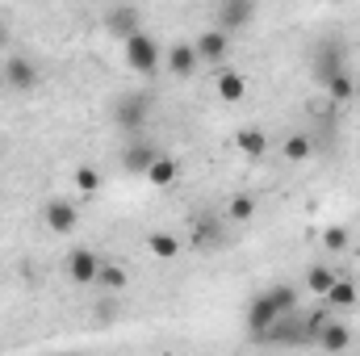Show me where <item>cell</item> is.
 Listing matches in <instances>:
<instances>
[{
	"instance_id": "obj_1",
	"label": "cell",
	"mask_w": 360,
	"mask_h": 356,
	"mask_svg": "<svg viewBox=\"0 0 360 356\" xmlns=\"http://www.w3.org/2000/svg\"><path fill=\"white\" fill-rule=\"evenodd\" d=\"M293 310H297V289H293V285H272V289L256 293V298L248 302V331L264 336L272 323L289 319Z\"/></svg>"
},
{
	"instance_id": "obj_2",
	"label": "cell",
	"mask_w": 360,
	"mask_h": 356,
	"mask_svg": "<svg viewBox=\"0 0 360 356\" xmlns=\"http://www.w3.org/2000/svg\"><path fill=\"white\" fill-rule=\"evenodd\" d=\"M109 113H113V126L117 130L139 134L147 126V117H151V92H117L113 105H109Z\"/></svg>"
},
{
	"instance_id": "obj_3",
	"label": "cell",
	"mask_w": 360,
	"mask_h": 356,
	"mask_svg": "<svg viewBox=\"0 0 360 356\" xmlns=\"http://www.w3.org/2000/svg\"><path fill=\"white\" fill-rule=\"evenodd\" d=\"M160 63H164V51H160V42H155L147 30H139V34L126 38V68H130L134 76H151Z\"/></svg>"
},
{
	"instance_id": "obj_4",
	"label": "cell",
	"mask_w": 360,
	"mask_h": 356,
	"mask_svg": "<svg viewBox=\"0 0 360 356\" xmlns=\"http://www.w3.org/2000/svg\"><path fill=\"white\" fill-rule=\"evenodd\" d=\"M260 4L256 0H214V25L226 30V34H239L256 21Z\"/></svg>"
},
{
	"instance_id": "obj_5",
	"label": "cell",
	"mask_w": 360,
	"mask_h": 356,
	"mask_svg": "<svg viewBox=\"0 0 360 356\" xmlns=\"http://www.w3.org/2000/svg\"><path fill=\"white\" fill-rule=\"evenodd\" d=\"M42 222H46V231H55V235H72V231L80 227V210H76L72 201H63V197H51V201L42 205Z\"/></svg>"
},
{
	"instance_id": "obj_6",
	"label": "cell",
	"mask_w": 360,
	"mask_h": 356,
	"mask_svg": "<svg viewBox=\"0 0 360 356\" xmlns=\"http://www.w3.org/2000/svg\"><path fill=\"white\" fill-rule=\"evenodd\" d=\"M4 84L13 92H34L38 89V63H34L30 55H13V59L4 63Z\"/></svg>"
},
{
	"instance_id": "obj_7",
	"label": "cell",
	"mask_w": 360,
	"mask_h": 356,
	"mask_svg": "<svg viewBox=\"0 0 360 356\" xmlns=\"http://www.w3.org/2000/svg\"><path fill=\"white\" fill-rule=\"evenodd\" d=\"M105 30L113 34V38H130V34H139L143 30V13L134 8V4H113L109 13H105Z\"/></svg>"
},
{
	"instance_id": "obj_8",
	"label": "cell",
	"mask_w": 360,
	"mask_h": 356,
	"mask_svg": "<svg viewBox=\"0 0 360 356\" xmlns=\"http://www.w3.org/2000/svg\"><path fill=\"white\" fill-rule=\"evenodd\" d=\"M193 46H197V59H201V63H222V59L231 55V34L214 25V30H205Z\"/></svg>"
},
{
	"instance_id": "obj_9",
	"label": "cell",
	"mask_w": 360,
	"mask_h": 356,
	"mask_svg": "<svg viewBox=\"0 0 360 356\" xmlns=\"http://www.w3.org/2000/svg\"><path fill=\"white\" fill-rule=\"evenodd\" d=\"M96 272H101V256H96L92 248H76V252L68 256V276H72L76 285H96Z\"/></svg>"
},
{
	"instance_id": "obj_10",
	"label": "cell",
	"mask_w": 360,
	"mask_h": 356,
	"mask_svg": "<svg viewBox=\"0 0 360 356\" xmlns=\"http://www.w3.org/2000/svg\"><path fill=\"white\" fill-rule=\"evenodd\" d=\"M314 344H319L323 352H344V348H352V327H348V323L327 319V323L314 331Z\"/></svg>"
},
{
	"instance_id": "obj_11",
	"label": "cell",
	"mask_w": 360,
	"mask_h": 356,
	"mask_svg": "<svg viewBox=\"0 0 360 356\" xmlns=\"http://www.w3.org/2000/svg\"><path fill=\"white\" fill-rule=\"evenodd\" d=\"M143 180H147L151 189H172V184L180 180V164L172 160V155H164V151H160V155H155V160L147 164Z\"/></svg>"
},
{
	"instance_id": "obj_12",
	"label": "cell",
	"mask_w": 360,
	"mask_h": 356,
	"mask_svg": "<svg viewBox=\"0 0 360 356\" xmlns=\"http://www.w3.org/2000/svg\"><path fill=\"white\" fill-rule=\"evenodd\" d=\"M164 63H168V72H172V76L184 80V76H193V72H197V63H201V59H197V46H193V42H176V46H168V51H164Z\"/></svg>"
},
{
	"instance_id": "obj_13",
	"label": "cell",
	"mask_w": 360,
	"mask_h": 356,
	"mask_svg": "<svg viewBox=\"0 0 360 356\" xmlns=\"http://www.w3.org/2000/svg\"><path fill=\"white\" fill-rule=\"evenodd\" d=\"M310 68H314V76H319V84H327L335 72H344V59H340V46L335 42H323L319 51H314V59H310Z\"/></svg>"
},
{
	"instance_id": "obj_14",
	"label": "cell",
	"mask_w": 360,
	"mask_h": 356,
	"mask_svg": "<svg viewBox=\"0 0 360 356\" xmlns=\"http://www.w3.org/2000/svg\"><path fill=\"white\" fill-rule=\"evenodd\" d=\"M214 92H218V101H226V105H239V101L248 96V76H243V72H218Z\"/></svg>"
},
{
	"instance_id": "obj_15",
	"label": "cell",
	"mask_w": 360,
	"mask_h": 356,
	"mask_svg": "<svg viewBox=\"0 0 360 356\" xmlns=\"http://www.w3.org/2000/svg\"><path fill=\"white\" fill-rule=\"evenodd\" d=\"M235 143H239V151H243L248 160H264V155H269V134L256 130V126H243V130L235 134Z\"/></svg>"
},
{
	"instance_id": "obj_16",
	"label": "cell",
	"mask_w": 360,
	"mask_h": 356,
	"mask_svg": "<svg viewBox=\"0 0 360 356\" xmlns=\"http://www.w3.org/2000/svg\"><path fill=\"white\" fill-rule=\"evenodd\" d=\"M147 256H155V260H176L180 239L168 235V231H151V235H147Z\"/></svg>"
},
{
	"instance_id": "obj_17",
	"label": "cell",
	"mask_w": 360,
	"mask_h": 356,
	"mask_svg": "<svg viewBox=\"0 0 360 356\" xmlns=\"http://www.w3.org/2000/svg\"><path fill=\"white\" fill-rule=\"evenodd\" d=\"M335 310H352L356 306V298H360V289H356V281H344V276H335V285L323 293Z\"/></svg>"
},
{
	"instance_id": "obj_18",
	"label": "cell",
	"mask_w": 360,
	"mask_h": 356,
	"mask_svg": "<svg viewBox=\"0 0 360 356\" xmlns=\"http://www.w3.org/2000/svg\"><path fill=\"white\" fill-rule=\"evenodd\" d=\"M281 155H285L289 164H306V160L314 155V143H310L306 134H289V139L281 143Z\"/></svg>"
},
{
	"instance_id": "obj_19",
	"label": "cell",
	"mask_w": 360,
	"mask_h": 356,
	"mask_svg": "<svg viewBox=\"0 0 360 356\" xmlns=\"http://www.w3.org/2000/svg\"><path fill=\"white\" fill-rule=\"evenodd\" d=\"M323 89H327V96H331V101H340V105H344V101H352V96H356V80H352L348 72H335Z\"/></svg>"
},
{
	"instance_id": "obj_20",
	"label": "cell",
	"mask_w": 360,
	"mask_h": 356,
	"mask_svg": "<svg viewBox=\"0 0 360 356\" xmlns=\"http://www.w3.org/2000/svg\"><path fill=\"white\" fill-rule=\"evenodd\" d=\"M155 155H160V151H155V147H147V143H134V147H130V151H126V168H130V172H139V177H143V172H147V164H151V160H155Z\"/></svg>"
},
{
	"instance_id": "obj_21",
	"label": "cell",
	"mask_w": 360,
	"mask_h": 356,
	"mask_svg": "<svg viewBox=\"0 0 360 356\" xmlns=\"http://www.w3.org/2000/svg\"><path fill=\"white\" fill-rule=\"evenodd\" d=\"M96 285H101V289H109V293L126 289V268H117V265H101V272H96Z\"/></svg>"
},
{
	"instance_id": "obj_22",
	"label": "cell",
	"mask_w": 360,
	"mask_h": 356,
	"mask_svg": "<svg viewBox=\"0 0 360 356\" xmlns=\"http://www.w3.org/2000/svg\"><path fill=\"white\" fill-rule=\"evenodd\" d=\"M306 285H310L314 293H327V289L335 285V272H331L327 265H314L310 272H306Z\"/></svg>"
},
{
	"instance_id": "obj_23",
	"label": "cell",
	"mask_w": 360,
	"mask_h": 356,
	"mask_svg": "<svg viewBox=\"0 0 360 356\" xmlns=\"http://www.w3.org/2000/svg\"><path fill=\"white\" fill-rule=\"evenodd\" d=\"M252 218H256V201L248 193L231 197V222H252Z\"/></svg>"
},
{
	"instance_id": "obj_24",
	"label": "cell",
	"mask_w": 360,
	"mask_h": 356,
	"mask_svg": "<svg viewBox=\"0 0 360 356\" xmlns=\"http://www.w3.org/2000/svg\"><path fill=\"white\" fill-rule=\"evenodd\" d=\"M348 243H352L348 227H327V231H323V248H327V252H348Z\"/></svg>"
},
{
	"instance_id": "obj_25",
	"label": "cell",
	"mask_w": 360,
	"mask_h": 356,
	"mask_svg": "<svg viewBox=\"0 0 360 356\" xmlns=\"http://www.w3.org/2000/svg\"><path fill=\"white\" fill-rule=\"evenodd\" d=\"M76 189H80V193H101V172H96V168H89V164H80V168H76Z\"/></svg>"
}]
</instances>
